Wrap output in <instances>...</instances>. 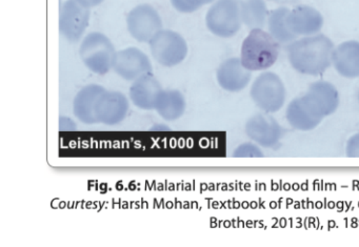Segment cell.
<instances>
[{"label": "cell", "mask_w": 359, "mask_h": 247, "mask_svg": "<svg viewBox=\"0 0 359 247\" xmlns=\"http://www.w3.org/2000/svg\"><path fill=\"white\" fill-rule=\"evenodd\" d=\"M339 106V94L332 83H312L304 95L295 98L287 108V122L297 131L316 129L325 117L334 114Z\"/></svg>", "instance_id": "1"}, {"label": "cell", "mask_w": 359, "mask_h": 247, "mask_svg": "<svg viewBox=\"0 0 359 247\" xmlns=\"http://www.w3.org/2000/svg\"><path fill=\"white\" fill-rule=\"evenodd\" d=\"M334 45L325 35H313L293 41L287 48V58L300 74L318 76L332 64Z\"/></svg>", "instance_id": "2"}, {"label": "cell", "mask_w": 359, "mask_h": 247, "mask_svg": "<svg viewBox=\"0 0 359 247\" xmlns=\"http://www.w3.org/2000/svg\"><path fill=\"white\" fill-rule=\"evenodd\" d=\"M278 56L279 43L262 29L251 30L241 45V64L251 72L271 68Z\"/></svg>", "instance_id": "3"}, {"label": "cell", "mask_w": 359, "mask_h": 247, "mask_svg": "<svg viewBox=\"0 0 359 247\" xmlns=\"http://www.w3.org/2000/svg\"><path fill=\"white\" fill-rule=\"evenodd\" d=\"M116 54L114 45L102 33H90L79 48V55L83 64L97 75H106L113 69Z\"/></svg>", "instance_id": "4"}, {"label": "cell", "mask_w": 359, "mask_h": 247, "mask_svg": "<svg viewBox=\"0 0 359 247\" xmlns=\"http://www.w3.org/2000/svg\"><path fill=\"white\" fill-rule=\"evenodd\" d=\"M254 104L262 112L272 114L283 108L285 101V87L278 75L272 72L260 74L251 87Z\"/></svg>", "instance_id": "5"}, {"label": "cell", "mask_w": 359, "mask_h": 247, "mask_svg": "<svg viewBox=\"0 0 359 247\" xmlns=\"http://www.w3.org/2000/svg\"><path fill=\"white\" fill-rule=\"evenodd\" d=\"M241 24L236 0H217L205 15L208 30L222 38L235 36L241 30Z\"/></svg>", "instance_id": "6"}, {"label": "cell", "mask_w": 359, "mask_h": 247, "mask_svg": "<svg viewBox=\"0 0 359 247\" xmlns=\"http://www.w3.org/2000/svg\"><path fill=\"white\" fill-rule=\"evenodd\" d=\"M149 45L153 58L165 68L178 66L188 55L186 39L172 30H161Z\"/></svg>", "instance_id": "7"}, {"label": "cell", "mask_w": 359, "mask_h": 247, "mask_svg": "<svg viewBox=\"0 0 359 247\" xmlns=\"http://www.w3.org/2000/svg\"><path fill=\"white\" fill-rule=\"evenodd\" d=\"M130 35L140 43H150L163 30V20L152 6L144 3L134 8L127 16Z\"/></svg>", "instance_id": "8"}, {"label": "cell", "mask_w": 359, "mask_h": 247, "mask_svg": "<svg viewBox=\"0 0 359 247\" xmlns=\"http://www.w3.org/2000/svg\"><path fill=\"white\" fill-rule=\"evenodd\" d=\"M90 22L89 8L77 0H67L60 13V32L70 43H77L87 30Z\"/></svg>", "instance_id": "9"}, {"label": "cell", "mask_w": 359, "mask_h": 247, "mask_svg": "<svg viewBox=\"0 0 359 247\" xmlns=\"http://www.w3.org/2000/svg\"><path fill=\"white\" fill-rule=\"evenodd\" d=\"M113 70L125 80L135 81L152 73V64L142 50L128 48L117 52Z\"/></svg>", "instance_id": "10"}, {"label": "cell", "mask_w": 359, "mask_h": 247, "mask_svg": "<svg viewBox=\"0 0 359 247\" xmlns=\"http://www.w3.org/2000/svg\"><path fill=\"white\" fill-rule=\"evenodd\" d=\"M248 137L262 148L276 146L283 137V131L279 123L268 113L254 115L245 123Z\"/></svg>", "instance_id": "11"}, {"label": "cell", "mask_w": 359, "mask_h": 247, "mask_svg": "<svg viewBox=\"0 0 359 247\" xmlns=\"http://www.w3.org/2000/svg\"><path fill=\"white\" fill-rule=\"evenodd\" d=\"M129 112V100L121 92H104L96 106V119L104 125L123 122Z\"/></svg>", "instance_id": "12"}, {"label": "cell", "mask_w": 359, "mask_h": 247, "mask_svg": "<svg viewBox=\"0 0 359 247\" xmlns=\"http://www.w3.org/2000/svg\"><path fill=\"white\" fill-rule=\"evenodd\" d=\"M287 26L295 36H313L320 32L323 17L316 9L309 6H298L290 11Z\"/></svg>", "instance_id": "13"}, {"label": "cell", "mask_w": 359, "mask_h": 247, "mask_svg": "<svg viewBox=\"0 0 359 247\" xmlns=\"http://www.w3.org/2000/svg\"><path fill=\"white\" fill-rule=\"evenodd\" d=\"M251 77V71L243 66L239 58H230L222 62L216 72L218 85L230 93H238L245 89Z\"/></svg>", "instance_id": "14"}, {"label": "cell", "mask_w": 359, "mask_h": 247, "mask_svg": "<svg viewBox=\"0 0 359 247\" xmlns=\"http://www.w3.org/2000/svg\"><path fill=\"white\" fill-rule=\"evenodd\" d=\"M163 92L158 80L152 74H148L134 81L130 87V98L140 110L152 111L156 108L157 100Z\"/></svg>", "instance_id": "15"}, {"label": "cell", "mask_w": 359, "mask_h": 247, "mask_svg": "<svg viewBox=\"0 0 359 247\" xmlns=\"http://www.w3.org/2000/svg\"><path fill=\"white\" fill-rule=\"evenodd\" d=\"M104 92L106 89L98 85H89L83 87L75 96L73 101L75 117L86 125L98 123L95 114L96 106Z\"/></svg>", "instance_id": "16"}, {"label": "cell", "mask_w": 359, "mask_h": 247, "mask_svg": "<svg viewBox=\"0 0 359 247\" xmlns=\"http://www.w3.org/2000/svg\"><path fill=\"white\" fill-rule=\"evenodd\" d=\"M332 64L340 76L354 79L359 77V43L350 41L334 49Z\"/></svg>", "instance_id": "17"}, {"label": "cell", "mask_w": 359, "mask_h": 247, "mask_svg": "<svg viewBox=\"0 0 359 247\" xmlns=\"http://www.w3.org/2000/svg\"><path fill=\"white\" fill-rule=\"evenodd\" d=\"M187 104L184 95L176 90L165 91L157 100L156 112L161 118L167 121H175L180 119L186 111Z\"/></svg>", "instance_id": "18"}, {"label": "cell", "mask_w": 359, "mask_h": 247, "mask_svg": "<svg viewBox=\"0 0 359 247\" xmlns=\"http://www.w3.org/2000/svg\"><path fill=\"white\" fill-rule=\"evenodd\" d=\"M243 24L248 28L262 29L268 18L264 0H236Z\"/></svg>", "instance_id": "19"}, {"label": "cell", "mask_w": 359, "mask_h": 247, "mask_svg": "<svg viewBox=\"0 0 359 247\" xmlns=\"http://www.w3.org/2000/svg\"><path fill=\"white\" fill-rule=\"evenodd\" d=\"M290 10L287 8H278L271 12L268 17L269 32L276 39L278 43H292L297 36L291 32L287 26V15Z\"/></svg>", "instance_id": "20"}, {"label": "cell", "mask_w": 359, "mask_h": 247, "mask_svg": "<svg viewBox=\"0 0 359 247\" xmlns=\"http://www.w3.org/2000/svg\"><path fill=\"white\" fill-rule=\"evenodd\" d=\"M214 0H171L172 6L180 13H193Z\"/></svg>", "instance_id": "21"}, {"label": "cell", "mask_w": 359, "mask_h": 247, "mask_svg": "<svg viewBox=\"0 0 359 247\" xmlns=\"http://www.w3.org/2000/svg\"><path fill=\"white\" fill-rule=\"evenodd\" d=\"M233 157L234 158H262L264 153L258 144L247 142L235 148Z\"/></svg>", "instance_id": "22"}, {"label": "cell", "mask_w": 359, "mask_h": 247, "mask_svg": "<svg viewBox=\"0 0 359 247\" xmlns=\"http://www.w3.org/2000/svg\"><path fill=\"white\" fill-rule=\"evenodd\" d=\"M346 156L350 158H359V133L348 138L346 146Z\"/></svg>", "instance_id": "23"}, {"label": "cell", "mask_w": 359, "mask_h": 247, "mask_svg": "<svg viewBox=\"0 0 359 247\" xmlns=\"http://www.w3.org/2000/svg\"><path fill=\"white\" fill-rule=\"evenodd\" d=\"M76 129V123L71 118L67 117H60V131L70 132Z\"/></svg>", "instance_id": "24"}, {"label": "cell", "mask_w": 359, "mask_h": 247, "mask_svg": "<svg viewBox=\"0 0 359 247\" xmlns=\"http://www.w3.org/2000/svg\"><path fill=\"white\" fill-rule=\"evenodd\" d=\"M77 1L90 9V8L97 7L104 0H77Z\"/></svg>", "instance_id": "25"}, {"label": "cell", "mask_w": 359, "mask_h": 247, "mask_svg": "<svg viewBox=\"0 0 359 247\" xmlns=\"http://www.w3.org/2000/svg\"><path fill=\"white\" fill-rule=\"evenodd\" d=\"M271 1H274L279 5H294L297 3L298 0H271Z\"/></svg>", "instance_id": "26"}, {"label": "cell", "mask_w": 359, "mask_h": 247, "mask_svg": "<svg viewBox=\"0 0 359 247\" xmlns=\"http://www.w3.org/2000/svg\"><path fill=\"white\" fill-rule=\"evenodd\" d=\"M358 101H359V92H358Z\"/></svg>", "instance_id": "27"}]
</instances>
